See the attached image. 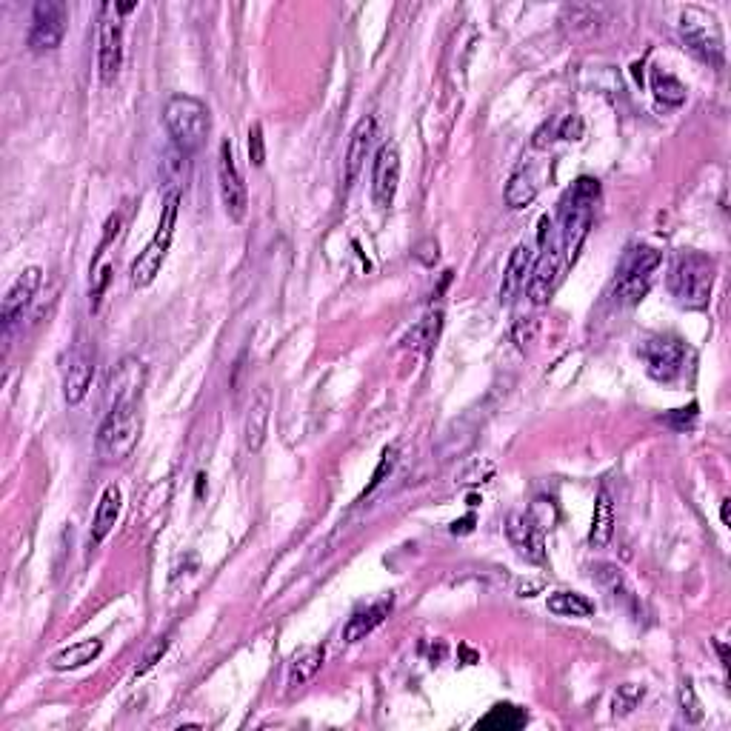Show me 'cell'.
Wrapping results in <instances>:
<instances>
[{
	"label": "cell",
	"instance_id": "cell-1",
	"mask_svg": "<svg viewBox=\"0 0 731 731\" xmlns=\"http://www.w3.org/2000/svg\"><path fill=\"white\" fill-rule=\"evenodd\" d=\"M140 386H143V366L138 360H123L118 375H112L115 403H112L109 415L103 417L98 437H95L98 455L109 463L126 460L138 446L140 429H143Z\"/></svg>",
	"mask_w": 731,
	"mask_h": 731
},
{
	"label": "cell",
	"instance_id": "cell-2",
	"mask_svg": "<svg viewBox=\"0 0 731 731\" xmlns=\"http://www.w3.org/2000/svg\"><path fill=\"white\" fill-rule=\"evenodd\" d=\"M597 198H600V183L594 178H577L560 203V249H563V263L569 266L577 260L592 232Z\"/></svg>",
	"mask_w": 731,
	"mask_h": 731
},
{
	"label": "cell",
	"instance_id": "cell-3",
	"mask_svg": "<svg viewBox=\"0 0 731 731\" xmlns=\"http://www.w3.org/2000/svg\"><path fill=\"white\" fill-rule=\"evenodd\" d=\"M163 123H166L172 143L178 146V152L195 155L209 135V109L203 100L192 98V95H175L166 100Z\"/></svg>",
	"mask_w": 731,
	"mask_h": 731
},
{
	"label": "cell",
	"instance_id": "cell-4",
	"mask_svg": "<svg viewBox=\"0 0 731 731\" xmlns=\"http://www.w3.org/2000/svg\"><path fill=\"white\" fill-rule=\"evenodd\" d=\"M178 209H180V195L178 192H169L163 198V209H160V223L155 229L152 240L146 243V249L140 252L138 260L132 263L129 277H132V286L135 289H146L155 283V277L163 269V260L169 255V246L175 240V226H178Z\"/></svg>",
	"mask_w": 731,
	"mask_h": 731
},
{
	"label": "cell",
	"instance_id": "cell-5",
	"mask_svg": "<svg viewBox=\"0 0 731 731\" xmlns=\"http://www.w3.org/2000/svg\"><path fill=\"white\" fill-rule=\"evenodd\" d=\"M663 255L652 249V246H632L626 249V255L617 266V277H614L612 297L617 306H637L643 297L652 289L654 272L660 269Z\"/></svg>",
	"mask_w": 731,
	"mask_h": 731
},
{
	"label": "cell",
	"instance_id": "cell-6",
	"mask_svg": "<svg viewBox=\"0 0 731 731\" xmlns=\"http://www.w3.org/2000/svg\"><path fill=\"white\" fill-rule=\"evenodd\" d=\"M669 289L686 309H706L714 289V260L697 252L677 255L669 275Z\"/></svg>",
	"mask_w": 731,
	"mask_h": 731
},
{
	"label": "cell",
	"instance_id": "cell-7",
	"mask_svg": "<svg viewBox=\"0 0 731 731\" xmlns=\"http://www.w3.org/2000/svg\"><path fill=\"white\" fill-rule=\"evenodd\" d=\"M680 32L694 55L712 66H723V32L712 12L686 6L680 15Z\"/></svg>",
	"mask_w": 731,
	"mask_h": 731
},
{
	"label": "cell",
	"instance_id": "cell-8",
	"mask_svg": "<svg viewBox=\"0 0 731 731\" xmlns=\"http://www.w3.org/2000/svg\"><path fill=\"white\" fill-rule=\"evenodd\" d=\"M123 66V23L118 6L103 3L100 6V38H98V75L103 86H112Z\"/></svg>",
	"mask_w": 731,
	"mask_h": 731
},
{
	"label": "cell",
	"instance_id": "cell-9",
	"mask_svg": "<svg viewBox=\"0 0 731 731\" xmlns=\"http://www.w3.org/2000/svg\"><path fill=\"white\" fill-rule=\"evenodd\" d=\"M69 23V9L63 0H38L32 9V29H29V49L32 52H55Z\"/></svg>",
	"mask_w": 731,
	"mask_h": 731
},
{
	"label": "cell",
	"instance_id": "cell-10",
	"mask_svg": "<svg viewBox=\"0 0 731 731\" xmlns=\"http://www.w3.org/2000/svg\"><path fill=\"white\" fill-rule=\"evenodd\" d=\"M640 355L646 360V372L660 380V383H672L683 372V363H686V346L683 340L674 335H657L649 337L643 346H640Z\"/></svg>",
	"mask_w": 731,
	"mask_h": 731
},
{
	"label": "cell",
	"instance_id": "cell-11",
	"mask_svg": "<svg viewBox=\"0 0 731 731\" xmlns=\"http://www.w3.org/2000/svg\"><path fill=\"white\" fill-rule=\"evenodd\" d=\"M218 180H220V200H223V209L229 220H240L246 218L249 212V189L246 183L240 178L238 163H235V152H232V143L223 140L220 143V158H218Z\"/></svg>",
	"mask_w": 731,
	"mask_h": 731
},
{
	"label": "cell",
	"instance_id": "cell-12",
	"mask_svg": "<svg viewBox=\"0 0 731 731\" xmlns=\"http://www.w3.org/2000/svg\"><path fill=\"white\" fill-rule=\"evenodd\" d=\"M543 252L532 263V272L526 280V295L532 300V306H546L552 300L554 289L560 283V272H563V249L557 240H549L546 246H540Z\"/></svg>",
	"mask_w": 731,
	"mask_h": 731
},
{
	"label": "cell",
	"instance_id": "cell-13",
	"mask_svg": "<svg viewBox=\"0 0 731 731\" xmlns=\"http://www.w3.org/2000/svg\"><path fill=\"white\" fill-rule=\"evenodd\" d=\"M400 186V149L395 140L380 143L372 166V200L377 209H392Z\"/></svg>",
	"mask_w": 731,
	"mask_h": 731
},
{
	"label": "cell",
	"instance_id": "cell-14",
	"mask_svg": "<svg viewBox=\"0 0 731 731\" xmlns=\"http://www.w3.org/2000/svg\"><path fill=\"white\" fill-rule=\"evenodd\" d=\"M95 377V352L89 349L86 340H78L69 352L66 369H63V397L69 406H78L89 395Z\"/></svg>",
	"mask_w": 731,
	"mask_h": 731
},
{
	"label": "cell",
	"instance_id": "cell-15",
	"mask_svg": "<svg viewBox=\"0 0 731 731\" xmlns=\"http://www.w3.org/2000/svg\"><path fill=\"white\" fill-rule=\"evenodd\" d=\"M375 135H377V120L372 118V115L357 120L352 135H349V143H346V155H343V183H346V186H352V183L360 178V172H363V166H366V158H369V152H372Z\"/></svg>",
	"mask_w": 731,
	"mask_h": 731
},
{
	"label": "cell",
	"instance_id": "cell-16",
	"mask_svg": "<svg viewBox=\"0 0 731 731\" xmlns=\"http://www.w3.org/2000/svg\"><path fill=\"white\" fill-rule=\"evenodd\" d=\"M506 534L512 540L517 554L529 563H546V543H543V526H537L532 514H512L506 523Z\"/></svg>",
	"mask_w": 731,
	"mask_h": 731
},
{
	"label": "cell",
	"instance_id": "cell-17",
	"mask_svg": "<svg viewBox=\"0 0 731 731\" xmlns=\"http://www.w3.org/2000/svg\"><path fill=\"white\" fill-rule=\"evenodd\" d=\"M40 283H43V269L40 266H26L15 277V283L9 286V292L3 297V306H0V317H3V326L6 329H12L18 323V317L32 303V297L40 289Z\"/></svg>",
	"mask_w": 731,
	"mask_h": 731
},
{
	"label": "cell",
	"instance_id": "cell-18",
	"mask_svg": "<svg viewBox=\"0 0 731 731\" xmlns=\"http://www.w3.org/2000/svg\"><path fill=\"white\" fill-rule=\"evenodd\" d=\"M532 263H534L532 246H529V243H517L512 249L509 263H506L503 280H500V303H503V306H509L514 297L526 289V280H529V272H532Z\"/></svg>",
	"mask_w": 731,
	"mask_h": 731
},
{
	"label": "cell",
	"instance_id": "cell-19",
	"mask_svg": "<svg viewBox=\"0 0 731 731\" xmlns=\"http://www.w3.org/2000/svg\"><path fill=\"white\" fill-rule=\"evenodd\" d=\"M269 412H272L269 389H260V395L252 400V406L246 412V420H243V446L252 455H257L263 449V443H266V435H269Z\"/></svg>",
	"mask_w": 731,
	"mask_h": 731
},
{
	"label": "cell",
	"instance_id": "cell-20",
	"mask_svg": "<svg viewBox=\"0 0 731 731\" xmlns=\"http://www.w3.org/2000/svg\"><path fill=\"white\" fill-rule=\"evenodd\" d=\"M120 509H123V494L120 489L112 483V486H106L103 494H100L98 500V509H95V520H92V543H103L109 532L115 529V523H118L120 517Z\"/></svg>",
	"mask_w": 731,
	"mask_h": 731
},
{
	"label": "cell",
	"instance_id": "cell-21",
	"mask_svg": "<svg viewBox=\"0 0 731 731\" xmlns=\"http://www.w3.org/2000/svg\"><path fill=\"white\" fill-rule=\"evenodd\" d=\"M614 537V497L612 492L603 486L597 492L592 514V532H589V546L592 549H606Z\"/></svg>",
	"mask_w": 731,
	"mask_h": 731
},
{
	"label": "cell",
	"instance_id": "cell-22",
	"mask_svg": "<svg viewBox=\"0 0 731 731\" xmlns=\"http://www.w3.org/2000/svg\"><path fill=\"white\" fill-rule=\"evenodd\" d=\"M392 612V600H380V603H372L369 609H360L349 617L346 629H343V640L346 643H357L363 640L366 634H372L386 620V614Z\"/></svg>",
	"mask_w": 731,
	"mask_h": 731
},
{
	"label": "cell",
	"instance_id": "cell-23",
	"mask_svg": "<svg viewBox=\"0 0 731 731\" xmlns=\"http://www.w3.org/2000/svg\"><path fill=\"white\" fill-rule=\"evenodd\" d=\"M537 192H540V183H537L534 169L532 166H520L512 178H509V183H506L503 198H506V206H509V209H526V206H532L534 203Z\"/></svg>",
	"mask_w": 731,
	"mask_h": 731
},
{
	"label": "cell",
	"instance_id": "cell-24",
	"mask_svg": "<svg viewBox=\"0 0 731 731\" xmlns=\"http://www.w3.org/2000/svg\"><path fill=\"white\" fill-rule=\"evenodd\" d=\"M323 657H326V652H323L320 646H309V649L297 652L295 657H292V663H289V677H286V683H289L292 689H300V686H306L309 680H315V674L323 669Z\"/></svg>",
	"mask_w": 731,
	"mask_h": 731
},
{
	"label": "cell",
	"instance_id": "cell-25",
	"mask_svg": "<svg viewBox=\"0 0 731 731\" xmlns=\"http://www.w3.org/2000/svg\"><path fill=\"white\" fill-rule=\"evenodd\" d=\"M100 652H103V643L100 640H80L75 646H69V649H63L60 654L52 657V669L55 672H72V669H80V666H86V663H92V660H98Z\"/></svg>",
	"mask_w": 731,
	"mask_h": 731
},
{
	"label": "cell",
	"instance_id": "cell-26",
	"mask_svg": "<svg viewBox=\"0 0 731 731\" xmlns=\"http://www.w3.org/2000/svg\"><path fill=\"white\" fill-rule=\"evenodd\" d=\"M529 723V714L514 703H497L483 720H477V731H517Z\"/></svg>",
	"mask_w": 731,
	"mask_h": 731
},
{
	"label": "cell",
	"instance_id": "cell-27",
	"mask_svg": "<svg viewBox=\"0 0 731 731\" xmlns=\"http://www.w3.org/2000/svg\"><path fill=\"white\" fill-rule=\"evenodd\" d=\"M549 612L557 617H592L594 603L577 592H554L549 597Z\"/></svg>",
	"mask_w": 731,
	"mask_h": 731
},
{
	"label": "cell",
	"instance_id": "cell-28",
	"mask_svg": "<svg viewBox=\"0 0 731 731\" xmlns=\"http://www.w3.org/2000/svg\"><path fill=\"white\" fill-rule=\"evenodd\" d=\"M652 92L663 106H680L686 100V86L663 69H654Z\"/></svg>",
	"mask_w": 731,
	"mask_h": 731
},
{
	"label": "cell",
	"instance_id": "cell-29",
	"mask_svg": "<svg viewBox=\"0 0 731 731\" xmlns=\"http://www.w3.org/2000/svg\"><path fill=\"white\" fill-rule=\"evenodd\" d=\"M437 332H440V315L423 317L415 329L409 332L406 343H409V346H415V349H429V346H432V343L437 340Z\"/></svg>",
	"mask_w": 731,
	"mask_h": 731
},
{
	"label": "cell",
	"instance_id": "cell-30",
	"mask_svg": "<svg viewBox=\"0 0 731 731\" xmlns=\"http://www.w3.org/2000/svg\"><path fill=\"white\" fill-rule=\"evenodd\" d=\"M643 686H634V683H626V686H620L617 694H614L612 706H614V717H626V714H632L637 706H640V700H643Z\"/></svg>",
	"mask_w": 731,
	"mask_h": 731
},
{
	"label": "cell",
	"instance_id": "cell-31",
	"mask_svg": "<svg viewBox=\"0 0 731 731\" xmlns=\"http://www.w3.org/2000/svg\"><path fill=\"white\" fill-rule=\"evenodd\" d=\"M680 709H683V717L689 723H700L703 720V709H700V700L694 694L692 680H683V686H680Z\"/></svg>",
	"mask_w": 731,
	"mask_h": 731
},
{
	"label": "cell",
	"instance_id": "cell-32",
	"mask_svg": "<svg viewBox=\"0 0 731 731\" xmlns=\"http://www.w3.org/2000/svg\"><path fill=\"white\" fill-rule=\"evenodd\" d=\"M397 463V446H389V449H383V457H380V466L375 469V475H372V483L366 486V494H372L386 480V475H392V469H395Z\"/></svg>",
	"mask_w": 731,
	"mask_h": 731
},
{
	"label": "cell",
	"instance_id": "cell-33",
	"mask_svg": "<svg viewBox=\"0 0 731 731\" xmlns=\"http://www.w3.org/2000/svg\"><path fill=\"white\" fill-rule=\"evenodd\" d=\"M249 160H252V166L266 163V143H263V126L260 123L249 126Z\"/></svg>",
	"mask_w": 731,
	"mask_h": 731
},
{
	"label": "cell",
	"instance_id": "cell-34",
	"mask_svg": "<svg viewBox=\"0 0 731 731\" xmlns=\"http://www.w3.org/2000/svg\"><path fill=\"white\" fill-rule=\"evenodd\" d=\"M663 423H669L672 429H677V432H683V429H689V426H694V420H697V406H689V409H674L672 415H666V417H660Z\"/></svg>",
	"mask_w": 731,
	"mask_h": 731
},
{
	"label": "cell",
	"instance_id": "cell-35",
	"mask_svg": "<svg viewBox=\"0 0 731 731\" xmlns=\"http://www.w3.org/2000/svg\"><path fill=\"white\" fill-rule=\"evenodd\" d=\"M166 649H169V637H160V640H155V643H152V649H149V652H146V657H143V663L138 666V674L149 672V669H152V666L158 663L160 657L166 654Z\"/></svg>",
	"mask_w": 731,
	"mask_h": 731
},
{
	"label": "cell",
	"instance_id": "cell-36",
	"mask_svg": "<svg viewBox=\"0 0 731 731\" xmlns=\"http://www.w3.org/2000/svg\"><path fill=\"white\" fill-rule=\"evenodd\" d=\"M415 257L420 260V263H426V266H435L437 257H440L435 240H423V243H420V246L415 249Z\"/></svg>",
	"mask_w": 731,
	"mask_h": 731
},
{
	"label": "cell",
	"instance_id": "cell-37",
	"mask_svg": "<svg viewBox=\"0 0 731 731\" xmlns=\"http://www.w3.org/2000/svg\"><path fill=\"white\" fill-rule=\"evenodd\" d=\"M580 135H583V123H580V118H577V115H569V118L563 120V126H560V138L577 140Z\"/></svg>",
	"mask_w": 731,
	"mask_h": 731
},
{
	"label": "cell",
	"instance_id": "cell-38",
	"mask_svg": "<svg viewBox=\"0 0 731 731\" xmlns=\"http://www.w3.org/2000/svg\"><path fill=\"white\" fill-rule=\"evenodd\" d=\"M720 517H723V526H729V500H723V512H720Z\"/></svg>",
	"mask_w": 731,
	"mask_h": 731
}]
</instances>
